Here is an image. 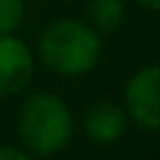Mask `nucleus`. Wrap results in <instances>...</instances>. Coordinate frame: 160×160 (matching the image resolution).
<instances>
[{"instance_id": "nucleus-4", "label": "nucleus", "mask_w": 160, "mask_h": 160, "mask_svg": "<svg viewBox=\"0 0 160 160\" xmlns=\"http://www.w3.org/2000/svg\"><path fill=\"white\" fill-rule=\"evenodd\" d=\"M35 70L30 48L15 35H0V98L20 92Z\"/></svg>"}, {"instance_id": "nucleus-1", "label": "nucleus", "mask_w": 160, "mask_h": 160, "mask_svg": "<svg viewBox=\"0 0 160 160\" xmlns=\"http://www.w3.org/2000/svg\"><path fill=\"white\" fill-rule=\"evenodd\" d=\"M38 52L45 68H50L58 75L78 78L90 72L102 52V40L95 28L88 22L62 18L50 22L40 40H38Z\"/></svg>"}, {"instance_id": "nucleus-7", "label": "nucleus", "mask_w": 160, "mask_h": 160, "mask_svg": "<svg viewBox=\"0 0 160 160\" xmlns=\"http://www.w3.org/2000/svg\"><path fill=\"white\" fill-rule=\"evenodd\" d=\"M25 20L22 0H0V35H15Z\"/></svg>"}, {"instance_id": "nucleus-2", "label": "nucleus", "mask_w": 160, "mask_h": 160, "mask_svg": "<svg viewBox=\"0 0 160 160\" xmlns=\"http://www.w3.org/2000/svg\"><path fill=\"white\" fill-rule=\"evenodd\" d=\"M18 132L32 155L50 158L72 140V112L60 95L35 92L18 112Z\"/></svg>"}, {"instance_id": "nucleus-9", "label": "nucleus", "mask_w": 160, "mask_h": 160, "mask_svg": "<svg viewBox=\"0 0 160 160\" xmlns=\"http://www.w3.org/2000/svg\"><path fill=\"white\" fill-rule=\"evenodd\" d=\"M140 8H145V10H150V12H155L158 8H160V0H135Z\"/></svg>"}, {"instance_id": "nucleus-3", "label": "nucleus", "mask_w": 160, "mask_h": 160, "mask_svg": "<svg viewBox=\"0 0 160 160\" xmlns=\"http://www.w3.org/2000/svg\"><path fill=\"white\" fill-rule=\"evenodd\" d=\"M158 82H160L158 65H145L125 85V108L122 110H125L128 120H135L148 132H155L160 128Z\"/></svg>"}, {"instance_id": "nucleus-6", "label": "nucleus", "mask_w": 160, "mask_h": 160, "mask_svg": "<svg viewBox=\"0 0 160 160\" xmlns=\"http://www.w3.org/2000/svg\"><path fill=\"white\" fill-rule=\"evenodd\" d=\"M88 15L100 32H112L122 25L125 18V2L122 0H90L88 2Z\"/></svg>"}, {"instance_id": "nucleus-8", "label": "nucleus", "mask_w": 160, "mask_h": 160, "mask_svg": "<svg viewBox=\"0 0 160 160\" xmlns=\"http://www.w3.org/2000/svg\"><path fill=\"white\" fill-rule=\"evenodd\" d=\"M0 160H32L25 150L20 148H10V145H2L0 148Z\"/></svg>"}, {"instance_id": "nucleus-5", "label": "nucleus", "mask_w": 160, "mask_h": 160, "mask_svg": "<svg viewBox=\"0 0 160 160\" xmlns=\"http://www.w3.org/2000/svg\"><path fill=\"white\" fill-rule=\"evenodd\" d=\"M128 128V115L118 102L100 100L85 112V135L95 145H112L122 138Z\"/></svg>"}]
</instances>
